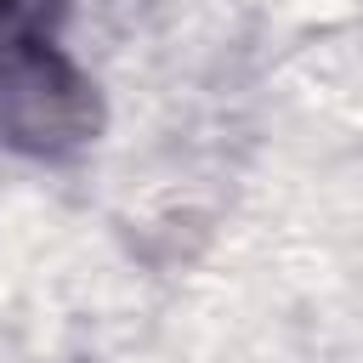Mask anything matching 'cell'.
I'll list each match as a JSON object with an SVG mask.
<instances>
[{
    "mask_svg": "<svg viewBox=\"0 0 363 363\" xmlns=\"http://www.w3.org/2000/svg\"><path fill=\"white\" fill-rule=\"evenodd\" d=\"M0 119L28 147H68L91 130V91L34 34L0 45Z\"/></svg>",
    "mask_w": 363,
    "mask_h": 363,
    "instance_id": "cell-1",
    "label": "cell"
}]
</instances>
